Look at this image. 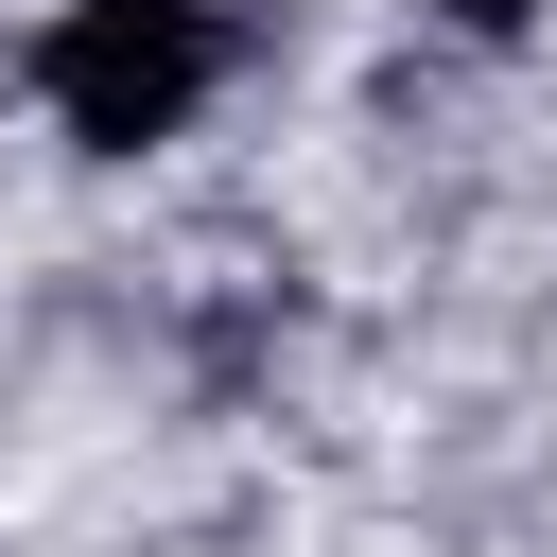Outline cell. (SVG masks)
<instances>
[{
	"label": "cell",
	"mask_w": 557,
	"mask_h": 557,
	"mask_svg": "<svg viewBox=\"0 0 557 557\" xmlns=\"http://www.w3.org/2000/svg\"><path fill=\"white\" fill-rule=\"evenodd\" d=\"M209 70H226V35L191 0H70L52 52H35V87H52L70 139H174L209 104Z\"/></svg>",
	"instance_id": "obj_1"
},
{
	"label": "cell",
	"mask_w": 557,
	"mask_h": 557,
	"mask_svg": "<svg viewBox=\"0 0 557 557\" xmlns=\"http://www.w3.org/2000/svg\"><path fill=\"white\" fill-rule=\"evenodd\" d=\"M453 17H470V35H522V0H453Z\"/></svg>",
	"instance_id": "obj_2"
}]
</instances>
